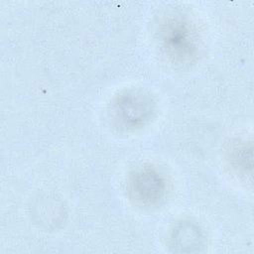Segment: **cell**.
Here are the masks:
<instances>
[{"instance_id": "1", "label": "cell", "mask_w": 254, "mask_h": 254, "mask_svg": "<svg viewBox=\"0 0 254 254\" xmlns=\"http://www.w3.org/2000/svg\"><path fill=\"white\" fill-rule=\"evenodd\" d=\"M154 106V101L148 93L140 89H130L116 98L115 113L124 126L137 128L150 120Z\"/></svg>"}, {"instance_id": "2", "label": "cell", "mask_w": 254, "mask_h": 254, "mask_svg": "<svg viewBox=\"0 0 254 254\" xmlns=\"http://www.w3.org/2000/svg\"><path fill=\"white\" fill-rule=\"evenodd\" d=\"M166 183L163 177L154 169L144 168L132 175L128 182V192L136 202L152 205L164 196Z\"/></svg>"}, {"instance_id": "3", "label": "cell", "mask_w": 254, "mask_h": 254, "mask_svg": "<svg viewBox=\"0 0 254 254\" xmlns=\"http://www.w3.org/2000/svg\"><path fill=\"white\" fill-rule=\"evenodd\" d=\"M162 32L164 46L171 56L183 61L193 56L194 39L188 24L181 20H171Z\"/></svg>"}, {"instance_id": "4", "label": "cell", "mask_w": 254, "mask_h": 254, "mask_svg": "<svg viewBox=\"0 0 254 254\" xmlns=\"http://www.w3.org/2000/svg\"><path fill=\"white\" fill-rule=\"evenodd\" d=\"M204 245V236L193 222L181 221L171 235V247L175 252H199Z\"/></svg>"}, {"instance_id": "5", "label": "cell", "mask_w": 254, "mask_h": 254, "mask_svg": "<svg viewBox=\"0 0 254 254\" xmlns=\"http://www.w3.org/2000/svg\"><path fill=\"white\" fill-rule=\"evenodd\" d=\"M230 160L234 168H237L240 171L243 170L246 173L247 168L251 170V166H252L251 145L249 146V148H247V145L245 143L238 144V146H234L230 152Z\"/></svg>"}]
</instances>
